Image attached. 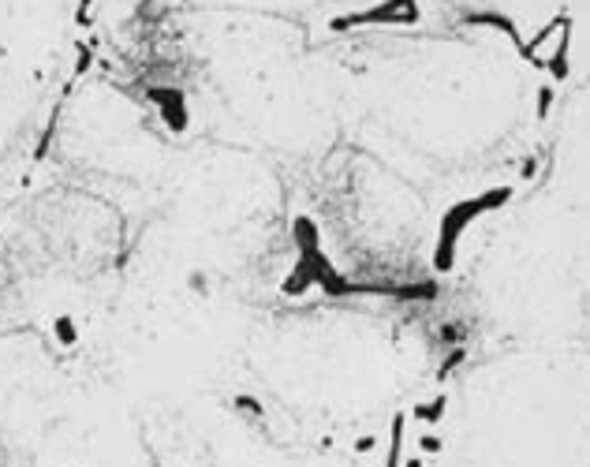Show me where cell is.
I'll return each instance as SVG.
<instances>
[{"label": "cell", "mask_w": 590, "mask_h": 467, "mask_svg": "<svg viewBox=\"0 0 590 467\" xmlns=\"http://www.w3.org/2000/svg\"><path fill=\"white\" fill-rule=\"evenodd\" d=\"M419 448H422V453H437V448H441V442H437V437H422Z\"/></svg>", "instance_id": "cell-1"}, {"label": "cell", "mask_w": 590, "mask_h": 467, "mask_svg": "<svg viewBox=\"0 0 590 467\" xmlns=\"http://www.w3.org/2000/svg\"><path fill=\"white\" fill-rule=\"evenodd\" d=\"M403 467H422V460H408V464H403Z\"/></svg>", "instance_id": "cell-2"}]
</instances>
